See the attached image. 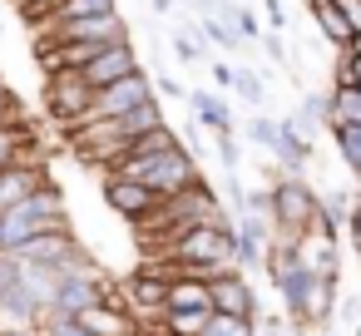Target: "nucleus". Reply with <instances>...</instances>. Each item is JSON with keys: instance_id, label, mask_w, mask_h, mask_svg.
<instances>
[{"instance_id": "7c9ffc66", "label": "nucleus", "mask_w": 361, "mask_h": 336, "mask_svg": "<svg viewBox=\"0 0 361 336\" xmlns=\"http://www.w3.org/2000/svg\"><path fill=\"white\" fill-rule=\"evenodd\" d=\"M218 158H223L228 173L238 168V139H233V134H218Z\"/></svg>"}, {"instance_id": "4468645a", "label": "nucleus", "mask_w": 361, "mask_h": 336, "mask_svg": "<svg viewBox=\"0 0 361 336\" xmlns=\"http://www.w3.org/2000/svg\"><path fill=\"white\" fill-rule=\"evenodd\" d=\"M114 11H119V0H55V11H50L35 30L65 25V20H94V15H114Z\"/></svg>"}, {"instance_id": "0eeeda50", "label": "nucleus", "mask_w": 361, "mask_h": 336, "mask_svg": "<svg viewBox=\"0 0 361 336\" xmlns=\"http://www.w3.org/2000/svg\"><path fill=\"white\" fill-rule=\"evenodd\" d=\"M60 40H99V45H114V40H129V20L114 11V15L65 20V25H45L40 30V45H60Z\"/></svg>"}, {"instance_id": "20e7f679", "label": "nucleus", "mask_w": 361, "mask_h": 336, "mask_svg": "<svg viewBox=\"0 0 361 336\" xmlns=\"http://www.w3.org/2000/svg\"><path fill=\"white\" fill-rule=\"evenodd\" d=\"M45 114L70 134V129H80L85 124V114H90V104H94V89L85 85V75H45Z\"/></svg>"}, {"instance_id": "9b49d317", "label": "nucleus", "mask_w": 361, "mask_h": 336, "mask_svg": "<svg viewBox=\"0 0 361 336\" xmlns=\"http://www.w3.org/2000/svg\"><path fill=\"white\" fill-rule=\"evenodd\" d=\"M272 158L287 168V178H302V168H307V158H312V139H307V134H297V124H292V119H282V134H277Z\"/></svg>"}, {"instance_id": "aec40b11", "label": "nucleus", "mask_w": 361, "mask_h": 336, "mask_svg": "<svg viewBox=\"0 0 361 336\" xmlns=\"http://www.w3.org/2000/svg\"><path fill=\"white\" fill-rule=\"evenodd\" d=\"M213 311H164V336H203Z\"/></svg>"}, {"instance_id": "f3484780", "label": "nucleus", "mask_w": 361, "mask_h": 336, "mask_svg": "<svg viewBox=\"0 0 361 336\" xmlns=\"http://www.w3.org/2000/svg\"><path fill=\"white\" fill-rule=\"evenodd\" d=\"M312 20H317V30H322L326 45H336V50L351 45V25H346V15L331 6V0H326V6H312Z\"/></svg>"}, {"instance_id": "37998d69", "label": "nucleus", "mask_w": 361, "mask_h": 336, "mask_svg": "<svg viewBox=\"0 0 361 336\" xmlns=\"http://www.w3.org/2000/svg\"><path fill=\"white\" fill-rule=\"evenodd\" d=\"M356 257H361V247H356Z\"/></svg>"}, {"instance_id": "a19ab883", "label": "nucleus", "mask_w": 361, "mask_h": 336, "mask_svg": "<svg viewBox=\"0 0 361 336\" xmlns=\"http://www.w3.org/2000/svg\"><path fill=\"white\" fill-rule=\"evenodd\" d=\"M322 336H336V331H322Z\"/></svg>"}, {"instance_id": "473e14b6", "label": "nucleus", "mask_w": 361, "mask_h": 336, "mask_svg": "<svg viewBox=\"0 0 361 336\" xmlns=\"http://www.w3.org/2000/svg\"><path fill=\"white\" fill-rule=\"evenodd\" d=\"M262 50H267V60H277V65H287V45H282V35H262Z\"/></svg>"}, {"instance_id": "423d86ee", "label": "nucleus", "mask_w": 361, "mask_h": 336, "mask_svg": "<svg viewBox=\"0 0 361 336\" xmlns=\"http://www.w3.org/2000/svg\"><path fill=\"white\" fill-rule=\"evenodd\" d=\"M208 292H213V311L218 316H243V321H257L262 311H257V292H252V282L243 277V267H223L213 282H208Z\"/></svg>"}, {"instance_id": "9d476101", "label": "nucleus", "mask_w": 361, "mask_h": 336, "mask_svg": "<svg viewBox=\"0 0 361 336\" xmlns=\"http://www.w3.org/2000/svg\"><path fill=\"white\" fill-rule=\"evenodd\" d=\"M40 188H50V168L45 163H16V168H6V173H0V213L20 208Z\"/></svg>"}, {"instance_id": "7ed1b4c3", "label": "nucleus", "mask_w": 361, "mask_h": 336, "mask_svg": "<svg viewBox=\"0 0 361 336\" xmlns=\"http://www.w3.org/2000/svg\"><path fill=\"white\" fill-rule=\"evenodd\" d=\"M267 198H272V232H277V242L282 247H297L302 242V232H307V223L317 218V193L302 183V178H277L272 188H267Z\"/></svg>"}, {"instance_id": "c85d7f7f", "label": "nucleus", "mask_w": 361, "mask_h": 336, "mask_svg": "<svg viewBox=\"0 0 361 336\" xmlns=\"http://www.w3.org/2000/svg\"><path fill=\"white\" fill-rule=\"evenodd\" d=\"M20 282V262L16 257H6V252H0V297H6L11 287Z\"/></svg>"}, {"instance_id": "c756f323", "label": "nucleus", "mask_w": 361, "mask_h": 336, "mask_svg": "<svg viewBox=\"0 0 361 336\" xmlns=\"http://www.w3.org/2000/svg\"><path fill=\"white\" fill-rule=\"evenodd\" d=\"M208 75L218 80V89H233V85H238V70H233L228 60H208Z\"/></svg>"}, {"instance_id": "f704fd0d", "label": "nucleus", "mask_w": 361, "mask_h": 336, "mask_svg": "<svg viewBox=\"0 0 361 336\" xmlns=\"http://www.w3.org/2000/svg\"><path fill=\"white\" fill-rule=\"evenodd\" d=\"M341 321H361V297H341Z\"/></svg>"}, {"instance_id": "39448f33", "label": "nucleus", "mask_w": 361, "mask_h": 336, "mask_svg": "<svg viewBox=\"0 0 361 336\" xmlns=\"http://www.w3.org/2000/svg\"><path fill=\"white\" fill-rule=\"evenodd\" d=\"M144 104H154V75L134 70L129 80H119V85H109V89L94 94L85 124H94V119H124V114H134V109H144Z\"/></svg>"}, {"instance_id": "f03ea898", "label": "nucleus", "mask_w": 361, "mask_h": 336, "mask_svg": "<svg viewBox=\"0 0 361 336\" xmlns=\"http://www.w3.org/2000/svg\"><path fill=\"white\" fill-rule=\"evenodd\" d=\"M114 178H134V183H144V188H154L159 198H178V193H188L203 173H198V163H193V154L183 149V144H173V149H164V154H154V158H124L119 168H109ZM104 173V178H109Z\"/></svg>"}, {"instance_id": "4be33fe9", "label": "nucleus", "mask_w": 361, "mask_h": 336, "mask_svg": "<svg viewBox=\"0 0 361 336\" xmlns=\"http://www.w3.org/2000/svg\"><path fill=\"white\" fill-rule=\"evenodd\" d=\"M331 144H336L341 163L361 178V129H331Z\"/></svg>"}, {"instance_id": "dca6fc26", "label": "nucleus", "mask_w": 361, "mask_h": 336, "mask_svg": "<svg viewBox=\"0 0 361 336\" xmlns=\"http://www.w3.org/2000/svg\"><path fill=\"white\" fill-rule=\"evenodd\" d=\"M169 311H213V292H208V282H193V277L169 282Z\"/></svg>"}, {"instance_id": "58836bf2", "label": "nucleus", "mask_w": 361, "mask_h": 336, "mask_svg": "<svg viewBox=\"0 0 361 336\" xmlns=\"http://www.w3.org/2000/svg\"><path fill=\"white\" fill-rule=\"evenodd\" d=\"M307 6H326V0H307Z\"/></svg>"}, {"instance_id": "6e6552de", "label": "nucleus", "mask_w": 361, "mask_h": 336, "mask_svg": "<svg viewBox=\"0 0 361 336\" xmlns=\"http://www.w3.org/2000/svg\"><path fill=\"white\" fill-rule=\"evenodd\" d=\"M134 70H139V55H134V45H129V40H114V45H109V50H99V55H94V60H90L80 75H85V85L99 94V89H109V85L129 80Z\"/></svg>"}, {"instance_id": "bb28decb", "label": "nucleus", "mask_w": 361, "mask_h": 336, "mask_svg": "<svg viewBox=\"0 0 361 336\" xmlns=\"http://www.w3.org/2000/svg\"><path fill=\"white\" fill-rule=\"evenodd\" d=\"M11 124H30L25 114H20V104H16V94L0 85V129H11Z\"/></svg>"}, {"instance_id": "412c9836", "label": "nucleus", "mask_w": 361, "mask_h": 336, "mask_svg": "<svg viewBox=\"0 0 361 336\" xmlns=\"http://www.w3.org/2000/svg\"><path fill=\"white\" fill-rule=\"evenodd\" d=\"M198 30L218 45V50H243V40H238V30L223 20V15H198Z\"/></svg>"}, {"instance_id": "2f4dec72", "label": "nucleus", "mask_w": 361, "mask_h": 336, "mask_svg": "<svg viewBox=\"0 0 361 336\" xmlns=\"http://www.w3.org/2000/svg\"><path fill=\"white\" fill-rule=\"evenodd\" d=\"M262 15H267L272 35H277V30H287V11H282V0H262Z\"/></svg>"}, {"instance_id": "f257e3e1", "label": "nucleus", "mask_w": 361, "mask_h": 336, "mask_svg": "<svg viewBox=\"0 0 361 336\" xmlns=\"http://www.w3.org/2000/svg\"><path fill=\"white\" fill-rule=\"evenodd\" d=\"M60 228H70V213H65V198H60V188L50 183V188H40L35 198H25L20 208H11V213H0V252H20L30 237H40V232H60Z\"/></svg>"}, {"instance_id": "79ce46f5", "label": "nucleus", "mask_w": 361, "mask_h": 336, "mask_svg": "<svg viewBox=\"0 0 361 336\" xmlns=\"http://www.w3.org/2000/svg\"><path fill=\"white\" fill-rule=\"evenodd\" d=\"M356 208H361V193H356Z\"/></svg>"}, {"instance_id": "a878e982", "label": "nucleus", "mask_w": 361, "mask_h": 336, "mask_svg": "<svg viewBox=\"0 0 361 336\" xmlns=\"http://www.w3.org/2000/svg\"><path fill=\"white\" fill-rule=\"evenodd\" d=\"M238 94H243V104H252V109H262L267 104V89H262V80L252 75V70H238V85H233Z\"/></svg>"}, {"instance_id": "cd10ccee", "label": "nucleus", "mask_w": 361, "mask_h": 336, "mask_svg": "<svg viewBox=\"0 0 361 336\" xmlns=\"http://www.w3.org/2000/svg\"><path fill=\"white\" fill-rule=\"evenodd\" d=\"M11 6H16V11H20V15H25L30 25H40V20H45L50 11H55V0H11Z\"/></svg>"}, {"instance_id": "a211bd4d", "label": "nucleus", "mask_w": 361, "mask_h": 336, "mask_svg": "<svg viewBox=\"0 0 361 336\" xmlns=\"http://www.w3.org/2000/svg\"><path fill=\"white\" fill-rule=\"evenodd\" d=\"M173 144H178V134H173L169 124H159V129H149L144 139H134L124 158H154V154H164V149H173ZM124 158H119V163H124ZM119 163H114V168H119Z\"/></svg>"}, {"instance_id": "5701e85b", "label": "nucleus", "mask_w": 361, "mask_h": 336, "mask_svg": "<svg viewBox=\"0 0 361 336\" xmlns=\"http://www.w3.org/2000/svg\"><path fill=\"white\" fill-rule=\"evenodd\" d=\"M277 134H282V124H277V119H267L262 109L247 119V139H252L257 149H267V154H272V149H277Z\"/></svg>"}, {"instance_id": "ddd939ff", "label": "nucleus", "mask_w": 361, "mask_h": 336, "mask_svg": "<svg viewBox=\"0 0 361 336\" xmlns=\"http://www.w3.org/2000/svg\"><path fill=\"white\" fill-rule=\"evenodd\" d=\"M75 321H80L90 336H139L134 316H129V311H119V306H90V311H80Z\"/></svg>"}, {"instance_id": "ea45409f", "label": "nucleus", "mask_w": 361, "mask_h": 336, "mask_svg": "<svg viewBox=\"0 0 361 336\" xmlns=\"http://www.w3.org/2000/svg\"><path fill=\"white\" fill-rule=\"evenodd\" d=\"M351 331H356V336H361V321H356V326H351Z\"/></svg>"}, {"instance_id": "6ab92c4d", "label": "nucleus", "mask_w": 361, "mask_h": 336, "mask_svg": "<svg viewBox=\"0 0 361 336\" xmlns=\"http://www.w3.org/2000/svg\"><path fill=\"white\" fill-rule=\"evenodd\" d=\"M317 208H322L336 228H346V218L356 213V193H346V188H326V193L317 198Z\"/></svg>"}, {"instance_id": "c9c22d12", "label": "nucleus", "mask_w": 361, "mask_h": 336, "mask_svg": "<svg viewBox=\"0 0 361 336\" xmlns=\"http://www.w3.org/2000/svg\"><path fill=\"white\" fill-rule=\"evenodd\" d=\"M346 232H351V247H361V208L346 218Z\"/></svg>"}, {"instance_id": "2eb2a0df", "label": "nucleus", "mask_w": 361, "mask_h": 336, "mask_svg": "<svg viewBox=\"0 0 361 336\" xmlns=\"http://www.w3.org/2000/svg\"><path fill=\"white\" fill-rule=\"evenodd\" d=\"M326 129H361V94L346 85H331L326 94Z\"/></svg>"}, {"instance_id": "f8f14e48", "label": "nucleus", "mask_w": 361, "mask_h": 336, "mask_svg": "<svg viewBox=\"0 0 361 336\" xmlns=\"http://www.w3.org/2000/svg\"><path fill=\"white\" fill-rule=\"evenodd\" d=\"M188 109H193V119H198L203 129H213V134H233V109H228L223 94H213V89H193V94H188Z\"/></svg>"}, {"instance_id": "393cba45", "label": "nucleus", "mask_w": 361, "mask_h": 336, "mask_svg": "<svg viewBox=\"0 0 361 336\" xmlns=\"http://www.w3.org/2000/svg\"><path fill=\"white\" fill-rule=\"evenodd\" d=\"M173 50H178V60H183V65H203V45H198V25H183V30L173 35Z\"/></svg>"}, {"instance_id": "72a5a7b5", "label": "nucleus", "mask_w": 361, "mask_h": 336, "mask_svg": "<svg viewBox=\"0 0 361 336\" xmlns=\"http://www.w3.org/2000/svg\"><path fill=\"white\" fill-rule=\"evenodd\" d=\"M154 89H159L164 99H188V89H183L178 80H169V75H159V80H154Z\"/></svg>"}, {"instance_id": "e433bc0d", "label": "nucleus", "mask_w": 361, "mask_h": 336, "mask_svg": "<svg viewBox=\"0 0 361 336\" xmlns=\"http://www.w3.org/2000/svg\"><path fill=\"white\" fill-rule=\"evenodd\" d=\"M149 11H154V15H169V11H173V0H149Z\"/></svg>"}, {"instance_id": "4c0bfd02", "label": "nucleus", "mask_w": 361, "mask_h": 336, "mask_svg": "<svg viewBox=\"0 0 361 336\" xmlns=\"http://www.w3.org/2000/svg\"><path fill=\"white\" fill-rule=\"evenodd\" d=\"M0 336H35V331H25V326H11V331H0Z\"/></svg>"}, {"instance_id": "b1692460", "label": "nucleus", "mask_w": 361, "mask_h": 336, "mask_svg": "<svg viewBox=\"0 0 361 336\" xmlns=\"http://www.w3.org/2000/svg\"><path fill=\"white\" fill-rule=\"evenodd\" d=\"M203 336H257V321H243V316H208Z\"/></svg>"}, {"instance_id": "1a4fd4ad", "label": "nucleus", "mask_w": 361, "mask_h": 336, "mask_svg": "<svg viewBox=\"0 0 361 336\" xmlns=\"http://www.w3.org/2000/svg\"><path fill=\"white\" fill-rule=\"evenodd\" d=\"M104 203H109V213H119V218L134 228V223H139L144 213H154L164 198H159L154 188L134 183V178H114V173H109V178H104Z\"/></svg>"}]
</instances>
